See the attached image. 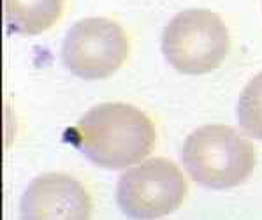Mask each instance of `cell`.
I'll use <instances>...</instances> for the list:
<instances>
[{"instance_id":"cell-1","label":"cell","mask_w":262,"mask_h":220,"mask_svg":"<svg viewBox=\"0 0 262 220\" xmlns=\"http://www.w3.org/2000/svg\"><path fill=\"white\" fill-rule=\"evenodd\" d=\"M71 139L95 166L123 169L153 151L157 132L151 118L125 102L94 106L71 130Z\"/></svg>"},{"instance_id":"cell-2","label":"cell","mask_w":262,"mask_h":220,"mask_svg":"<svg viewBox=\"0 0 262 220\" xmlns=\"http://www.w3.org/2000/svg\"><path fill=\"white\" fill-rule=\"evenodd\" d=\"M181 161L193 182L209 189H231L252 174L255 150L232 127L204 125L185 139Z\"/></svg>"},{"instance_id":"cell-3","label":"cell","mask_w":262,"mask_h":220,"mask_svg":"<svg viewBox=\"0 0 262 220\" xmlns=\"http://www.w3.org/2000/svg\"><path fill=\"white\" fill-rule=\"evenodd\" d=\"M231 48L227 25L208 9L176 14L162 34V53L178 73L206 74L222 65Z\"/></svg>"},{"instance_id":"cell-4","label":"cell","mask_w":262,"mask_h":220,"mask_svg":"<svg viewBox=\"0 0 262 220\" xmlns=\"http://www.w3.org/2000/svg\"><path fill=\"white\" fill-rule=\"evenodd\" d=\"M187 195V182L169 159H150L125 171L116 185V203L127 217L155 220L172 213Z\"/></svg>"},{"instance_id":"cell-5","label":"cell","mask_w":262,"mask_h":220,"mask_svg":"<svg viewBox=\"0 0 262 220\" xmlns=\"http://www.w3.org/2000/svg\"><path fill=\"white\" fill-rule=\"evenodd\" d=\"M127 55V34L110 18H84L74 23L62 44L66 67L83 79H104L115 74Z\"/></svg>"},{"instance_id":"cell-6","label":"cell","mask_w":262,"mask_h":220,"mask_svg":"<svg viewBox=\"0 0 262 220\" xmlns=\"http://www.w3.org/2000/svg\"><path fill=\"white\" fill-rule=\"evenodd\" d=\"M92 201L83 183L66 173L32 180L21 197V220H90Z\"/></svg>"},{"instance_id":"cell-7","label":"cell","mask_w":262,"mask_h":220,"mask_svg":"<svg viewBox=\"0 0 262 220\" xmlns=\"http://www.w3.org/2000/svg\"><path fill=\"white\" fill-rule=\"evenodd\" d=\"M63 0H4L6 23L11 32L37 35L60 19Z\"/></svg>"},{"instance_id":"cell-8","label":"cell","mask_w":262,"mask_h":220,"mask_svg":"<svg viewBox=\"0 0 262 220\" xmlns=\"http://www.w3.org/2000/svg\"><path fill=\"white\" fill-rule=\"evenodd\" d=\"M237 118L245 132L252 138L262 139V73L253 76L241 92Z\"/></svg>"}]
</instances>
